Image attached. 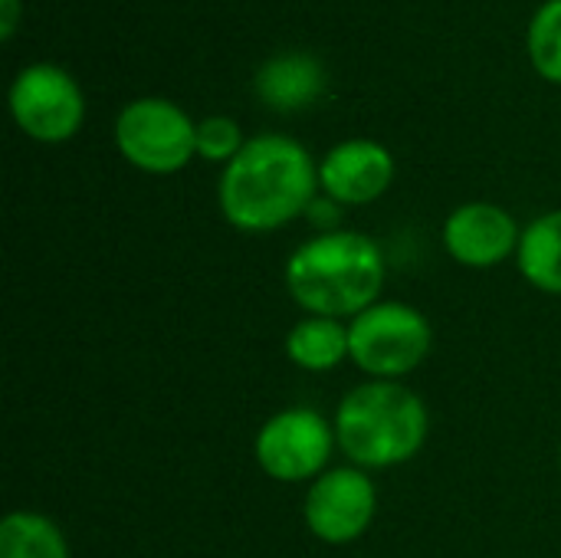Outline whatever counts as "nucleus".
Wrapping results in <instances>:
<instances>
[{
	"instance_id": "f257e3e1",
	"label": "nucleus",
	"mask_w": 561,
	"mask_h": 558,
	"mask_svg": "<svg viewBox=\"0 0 561 558\" xmlns=\"http://www.w3.org/2000/svg\"><path fill=\"white\" fill-rule=\"evenodd\" d=\"M319 187L312 155L289 135H256L224 168L217 201L230 227L270 234L302 217Z\"/></svg>"
},
{
	"instance_id": "f03ea898",
	"label": "nucleus",
	"mask_w": 561,
	"mask_h": 558,
	"mask_svg": "<svg viewBox=\"0 0 561 558\" xmlns=\"http://www.w3.org/2000/svg\"><path fill=\"white\" fill-rule=\"evenodd\" d=\"M385 253L358 230H322L286 260V289L309 316L355 319L385 289Z\"/></svg>"
},
{
	"instance_id": "7ed1b4c3",
	"label": "nucleus",
	"mask_w": 561,
	"mask_h": 558,
	"mask_svg": "<svg viewBox=\"0 0 561 558\" xmlns=\"http://www.w3.org/2000/svg\"><path fill=\"white\" fill-rule=\"evenodd\" d=\"M339 451L362 470H388L424 451L431 418L427 405L401 382H375L352 388L335 411Z\"/></svg>"
},
{
	"instance_id": "20e7f679",
	"label": "nucleus",
	"mask_w": 561,
	"mask_h": 558,
	"mask_svg": "<svg viewBox=\"0 0 561 558\" xmlns=\"http://www.w3.org/2000/svg\"><path fill=\"white\" fill-rule=\"evenodd\" d=\"M431 322L408 303H375L348 319V358L375 382H401L427 358Z\"/></svg>"
},
{
	"instance_id": "39448f33",
	"label": "nucleus",
	"mask_w": 561,
	"mask_h": 558,
	"mask_svg": "<svg viewBox=\"0 0 561 558\" xmlns=\"http://www.w3.org/2000/svg\"><path fill=\"white\" fill-rule=\"evenodd\" d=\"M122 158L148 174H174L197 155V125L191 115L158 95L128 102L115 118Z\"/></svg>"
},
{
	"instance_id": "423d86ee",
	"label": "nucleus",
	"mask_w": 561,
	"mask_h": 558,
	"mask_svg": "<svg viewBox=\"0 0 561 558\" xmlns=\"http://www.w3.org/2000/svg\"><path fill=\"white\" fill-rule=\"evenodd\" d=\"M335 447L339 441L332 421L312 408H286L260 428L253 457L276 483H312L329 470Z\"/></svg>"
},
{
	"instance_id": "0eeeda50",
	"label": "nucleus",
	"mask_w": 561,
	"mask_h": 558,
	"mask_svg": "<svg viewBox=\"0 0 561 558\" xmlns=\"http://www.w3.org/2000/svg\"><path fill=\"white\" fill-rule=\"evenodd\" d=\"M10 112L30 138L56 145L82 128L85 99L66 69L53 62H33L20 69L10 86Z\"/></svg>"
},
{
	"instance_id": "6e6552de",
	"label": "nucleus",
	"mask_w": 561,
	"mask_h": 558,
	"mask_svg": "<svg viewBox=\"0 0 561 558\" xmlns=\"http://www.w3.org/2000/svg\"><path fill=\"white\" fill-rule=\"evenodd\" d=\"M378 513V490L362 467H332L309 483L302 520L325 546H348L368 533Z\"/></svg>"
},
{
	"instance_id": "1a4fd4ad",
	"label": "nucleus",
	"mask_w": 561,
	"mask_h": 558,
	"mask_svg": "<svg viewBox=\"0 0 561 558\" xmlns=\"http://www.w3.org/2000/svg\"><path fill=\"white\" fill-rule=\"evenodd\" d=\"M394 181V158L381 141L348 138L329 148L319 161V187L342 207H362L378 201Z\"/></svg>"
},
{
	"instance_id": "9d476101",
	"label": "nucleus",
	"mask_w": 561,
	"mask_h": 558,
	"mask_svg": "<svg viewBox=\"0 0 561 558\" xmlns=\"http://www.w3.org/2000/svg\"><path fill=\"white\" fill-rule=\"evenodd\" d=\"M519 237L523 230L513 214L486 201L457 207L444 224V250L470 270H490L516 257Z\"/></svg>"
},
{
	"instance_id": "9b49d317",
	"label": "nucleus",
	"mask_w": 561,
	"mask_h": 558,
	"mask_svg": "<svg viewBox=\"0 0 561 558\" xmlns=\"http://www.w3.org/2000/svg\"><path fill=\"white\" fill-rule=\"evenodd\" d=\"M253 89L260 102L276 112H299L322 99L325 92V66L309 53H279L266 59L256 76Z\"/></svg>"
},
{
	"instance_id": "f8f14e48",
	"label": "nucleus",
	"mask_w": 561,
	"mask_h": 558,
	"mask_svg": "<svg viewBox=\"0 0 561 558\" xmlns=\"http://www.w3.org/2000/svg\"><path fill=\"white\" fill-rule=\"evenodd\" d=\"M286 355L302 372H332L348 358V326L329 316H306L289 329Z\"/></svg>"
},
{
	"instance_id": "ddd939ff",
	"label": "nucleus",
	"mask_w": 561,
	"mask_h": 558,
	"mask_svg": "<svg viewBox=\"0 0 561 558\" xmlns=\"http://www.w3.org/2000/svg\"><path fill=\"white\" fill-rule=\"evenodd\" d=\"M516 263L529 286L549 296H561V210L536 217L523 230Z\"/></svg>"
},
{
	"instance_id": "4468645a",
	"label": "nucleus",
	"mask_w": 561,
	"mask_h": 558,
	"mask_svg": "<svg viewBox=\"0 0 561 558\" xmlns=\"http://www.w3.org/2000/svg\"><path fill=\"white\" fill-rule=\"evenodd\" d=\"M0 558H69V546L49 516L16 510L0 523Z\"/></svg>"
},
{
	"instance_id": "2eb2a0df",
	"label": "nucleus",
	"mask_w": 561,
	"mask_h": 558,
	"mask_svg": "<svg viewBox=\"0 0 561 558\" xmlns=\"http://www.w3.org/2000/svg\"><path fill=\"white\" fill-rule=\"evenodd\" d=\"M529 59L542 79L561 82V0H546L529 23Z\"/></svg>"
},
{
	"instance_id": "dca6fc26",
	"label": "nucleus",
	"mask_w": 561,
	"mask_h": 558,
	"mask_svg": "<svg viewBox=\"0 0 561 558\" xmlns=\"http://www.w3.org/2000/svg\"><path fill=\"white\" fill-rule=\"evenodd\" d=\"M243 135L240 125L227 115H210L204 122H197V158L204 161H233L243 148Z\"/></svg>"
},
{
	"instance_id": "f3484780",
	"label": "nucleus",
	"mask_w": 561,
	"mask_h": 558,
	"mask_svg": "<svg viewBox=\"0 0 561 558\" xmlns=\"http://www.w3.org/2000/svg\"><path fill=\"white\" fill-rule=\"evenodd\" d=\"M339 207H342V204H335L332 197H316V201H312V207H309L306 214H309V220H312V224L339 230V227H335V220H339Z\"/></svg>"
},
{
	"instance_id": "a211bd4d",
	"label": "nucleus",
	"mask_w": 561,
	"mask_h": 558,
	"mask_svg": "<svg viewBox=\"0 0 561 558\" xmlns=\"http://www.w3.org/2000/svg\"><path fill=\"white\" fill-rule=\"evenodd\" d=\"M16 26V0H3V36L10 39Z\"/></svg>"
},
{
	"instance_id": "6ab92c4d",
	"label": "nucleus",
	"mask_w": 561,
	"mask_h": 558,
	"mask_svg": "<svg viewBox=\"0 0 561 558\" xmlns=\"http://www.w3.org/2000/svg\"><path fill=\"white\" fill-rule=\"evenodd\" d=\"M559 470H561V451H559Z\"/></svg>"
}]
</instances>
